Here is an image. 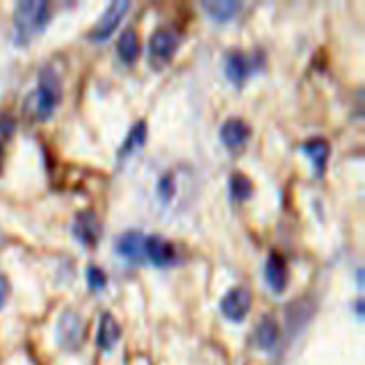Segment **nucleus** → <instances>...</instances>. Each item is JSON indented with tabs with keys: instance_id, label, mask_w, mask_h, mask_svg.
I'll list each match as a JSON object with an SVG mask.
<instances>
[{
	"instance_id": "f257e3e1",
	"label": "nucleus",
	"mask_w": 365,
	"mask_h": 365,
	"mask_svg": "<svg viewBox=\"0 0 365 365\" xmlns=\"http://www.w3.org/2000/svg\"><path fill=\"white\" fill-rule=\"evenodd\" d=\"M60 98H62L60 78L51 71H43L41 83L26 96L23 108H26V114L32 119H48L55 110V106L60 103Z\"/></svg>"
},
{
	"instance_id": "f03ea898",
	"label": "nucleus",
	"mask_w": 365,
	"mask_h": 365,
	"mask_svg": "<svg viewBox=\"0 0 365 365\" xmlns=\"http://www.w3.org/2000/svg\"><path fill=\"white\" fill-rule=\"evenodd\" d=\"M48 3L46 0H26L19 3L14 11V28H16V41H28L34 37L46 23H48Z\"/></svg>"
},
{
	"instance_id": "7ed1b4c3",
	"label": "nucleus",
	"mask_w": 365,
	"mask_h": 365,
	"mask_svg": "<svg viewBox=\"0 0 365 365\" xmlns=\"http://www.w3.org/2000/svg\"><path fill=\"white\" fill-rule=\"evenodd\" d=\"M128 9H130V3L128 0H114V3L108 5V9L103 11L101 19L94 23V28L89 30V39H94V41H103V39H108L110 34L117 30V26L121 23V19L128 14Z\"/></svg>"
},
{
	"instance_id": "20e7f679",
	"label": "nucleus",
	"mask_w": 365,
	"mask_h": 365,
	"mask_svg": "<svg viewBox=\"0 0 365 365\" xmlns=\"http://www.w3.org/2000/svg\"><path fill=\"white\" fill-rule=\"evenodd\" d=\"M178 43H180L178 32L174 28L163 26L151 34V39H148V48H151V57L158 64H165L174 57Z\"/></svg>"
},
{
	"instance_id": "39448f33",
	"label": "nucleus",
	"mask_w": 365,
	"mask_h": 365,
	"mask_svg": "<svg viewBox=\"0 0 365 365\" xmlns=\"http://www.w3.org/2000/svg\"><path fill=\"white\" fill-rule=\"evenodd\" d=\"M249 308H251V292L249 288H242V285H240V288H231L222 299V313L228 319H233V322L245 319Z\"/></svg>"
},
{
	"instance_id": "423d86ee",
	"label": "nucleus",
	"mask_w": 365,
	"mask_h": 365,
	"mask_svg": "<svg viewBox=\"0 0 365 365\" xmlns=\"http://www.w3.org/2000/svg\"><path fill=\"white\" fill-rule=\"evenodd\" d=\"M73 235L87 247L98 245L101 237V222L96 220V212L91 210H80L73 220Z\"/></svg>"
},
{
	"instance_id": "0eeeda50",
	"label": "nucleus",
	"mask_w": 365,
	"mask_h": 365,
	"mask_svg": "<svg viewBox=\"0 0 365 365\" xmlns=\"http://www.w3.org/2000/svg\"><path fill=\"white\" fill-rule=\"evenodd\" d=\"M249 135H251L249 123L245 119H240V117H231V119H226L222 123V140H224V144L228 148L245 146L247 140H249Z\"/></svg>"
},
{
	"instance_id": "6e6552de",
	"label": "nucleus",
	"mask_w": 365,
	"mask_h": 365,
	"mask_svg": "<svg viewBox=\"0 0 365 365\" xmlns=\"http://www.w3.org/2000/svg\"><path fill=\"white\" fill-rule=\"evenodd\" d=\"M144 240H146V235H142L140 231H128V233L119 235V240H117V251H119L123 258H128L133 262H144L146 260Z\"/></svg>"
},
{
	"instance_id": "1a4fd4ad",
	"label": "nucleus",
	"mask_w": 365,
	"mask_h": 365,
	"mask_svg": "<svg viewBox=\"0 0 365 365\" xmlns=\"http://www.w3.org/2000/svg\"><path fill=\"white\" fill-rule=\"evenodd\" d=\"M80 336H83V319L78 313L66 311L60 319V340L66 349H76L80 345Z\"/></svg>"
},
{
	"instance_id": "9d476101",
	"label": "nucleus",
	"mask_w": 365,
	"mask_h": 365,
	"mask_svg": "<svg viewBox=\"0 0 365 365\" xmlns=\"http://www.w3.org/2000/svg\"><path fill=\"white\" fill-rule=\"evenodd\" d=\"M265 279L269 283V288L274 292H283L285 285H288V265H285V260L281 254H269L267 258V265H265Z\"/></svg>"
},
{
	"instance_id": "9b49d317",
	"label": "nucleus",
	"mask_w": 365,
	"mask_h": 365,
	"mask_svg": "<svg viewBox=\"0 0 365 365\" xmlns=\"http://www.w3.org/2000/svg\"><path fill=\"white\" fill-rule=\"evenodd\" d=\"M144 254H146V260L155 262V265H165V262L174 260V247H171L165 237L148 235L144 240Z\"/></svg>"
},
{
	"instance_id": "f8f14e48",
	"label": "nucleus",
	"mask_w": 365,
	"mask_h": 365,
	"mask_svg": "<svg viewBox=\"0 0 365 365\" xmlns=\"http://www.w3.org/2000/svg\"><path fill=\"white\" fill-rule=\"evenodd\" d=\"M121 336V327L117 322V317H114L112 313H103L101 315V324H98V347L101 349H112L114 345H117V340Z\"/></svg>"
},
{
	"instance_id": "ddd939ff",
	"label": "nucleus",
	"mask_w": 365,
	"mask_h": 365,
	"mask_svg": "<svg viewBox=\"0 0 365 365\" xmlns=\"http://www.w3.org/2000/svg\"><path fill=\"white\" fill-rule=\"evenodd\" d=\"M256 345L260 349H274V345L279 342V322L272 315H262L260 322L256 327Z\"/></svg>"
},
{
	"instance_id": "4468645a",
	"label": "nucleus",
	"mask_w": 365,
	"mask_h": 365,
	"mask_svg": "<svg viewBox=\"0 0 365 365\" xmlns=\"http://www.w3.org/2000/svg\"><path fill=\"white\" fill-rule=\"evenodd\" d=\"M117 51H119V57L123 62L133 64L137 57H140L142 53V41H140V34H137V30L128 28L121 32V37L117 41Z\"/></svg>"
},
{
	"instance_id": "2eb2a0df",
	"label": "nucleus",
	"mask_w": 365,
	"mask_h": 365,
	"mask_svg": "<svg viewBox=\"0 0 365 365\" xmlns=\"http://www.w3.org/2000/svg\"><path fill=\"white\" fill-rule=\"evenodd\" d=\"M304 151L308 153V158L313 160V165L317 169V174H322L324 167H327V160H329V153H331V146L324 137H313V140H308L304 144Z\"/></svg>"
},
{
	"instance_id": "dca6fc26",
	"label": "nucleus",
	"mask_w": 365,
	"mask_h": 365,
	"mask_svg": "<svg viewBox=\"0 0 365 365\" xmlns=\"http://www.w3.org/2000/svg\"><path fill=\"white\" fill-rule=\"evenodd\" d=\"M226 76L233 83H242L249 76V60L245 57V53H231L226 57Z\"/></svg>"
},
{
	"instance_id": "f3484780",
	"label": "nucleus",
	"mask_w": 365,
	"mask_h": 365,
	"mask_svg": "<svg viewBox=\"0 0 365 365\" xmlns=\"http://www.w3.org/2000/svg\"><path fill=\"white\" fill-rule=\"evenodd\" d=\"M146 121H137L133 128L128 130V135H125V140H123V144H121V155H128V153H133V151H137L140 146H144V142H146Z\"/></svg>"
},
{
	"instance_id": "a211bd4d",
	"label": "nucleus",
	"mask_w": 365,
	"mask_h": 365,
	"mask_svg": "<svg viewBox=\"0 0 365 365\" xmlns=\"http://www.w3.org/2000/svg\"><path fill=\"white\" fill-rule=\"evenodd\" d=\"M203 9L215 21H228L237 11V3H233V0H210V3H203Z\"/></svg>"
},
{
	"instance_id": "6ab92c4d",
	"label": "nucleus",
	"mask_w": 365,
	"mask_h": 365,
	"mask_svg": "<svg viewBox=\"0 0 365 365\" xmlns=\"http://www.w3.org/2000/svg\"><path fill=\"white\" fill-rule=\"evenodd\" d=\"M231 194H233V199L245 201L254 194V182H251L245 174L235 171V174L231 176Z\"/></svg>"
},
{
	"instance_id": "aec40b11",
	"label": "nucleus",
	"mask_w": 365,
	"mask_h": 365,
	"mask_svg": "<svg viewBox=\"0 0 365 365\" xmlns=\"http://www.w3.org/2000/svg\"><path fill=\"white\" fill-rule=\"evenodd\" d=\"M87 283H89V288H91V290L106 288V283H108L106 272H103L101 267H96V265H89V267H87Z\"/></svg>"
},
{
	"instance_id": "412c9836",
	"label": "nucleus",
	"mask_w": 365,
	"mask_h": 365,
	"mask_svg": "<svg viewBox=\"0 0 365 365\" xmlns=\"http://www.w3.org/2000/svg\"><path fill=\"white\" fill-rule=\"evenodd\" d=\"M158 192H160V197H163L165 201H171L174 199V178H171V174H165L163 178H160V185H158Z\"/></svg>"
},
{
	"instance_id": "4be33fe9",
	"label": "nucleus",
	"mask_w": 365,
	"mask_h": 365,
	"mask_svg": "<svg viewBox=\"0 0 365 365\" xmlns=\"http://www.w3.org/2000/svg\"><path fill=\"white\" fill-rule=\"evenodd\" d=\"M11 133H14V119H11V117H0V146H3L9 140Z\"/></svg>"
},
{
	"instance_id": "5701e85b",
	"label": "nucleus",
	"mask_w": 365,
	"mask_h": 365,
	"mask_svg": "<svg viewBox=\"0 0 365 365\" xmlns=\"http://www.w3.org/2000/svg\"><path fill=\"white\" fill-rule=\"evenodd\" d=\"M7 297H9V281H7V277H3V274H0V308L5 306Z\"/></svg>"
},
{
	"instance_id": "b1692460",
	"label": "nucleus",
	"mask_w": 365,
	"mask_h": 365,
	"mask_svg": "<svg viewBox=\"0 0 365 365\" xmlns=\"http://www.w3.org/2000/svg\"><path fill=\"white\" fill-rule=\"evenodd\" d=\"M0 165H3V146H0Z\"/></svg>"
}]
</instances>
